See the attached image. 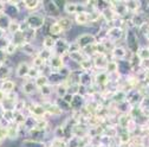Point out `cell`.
<instances>
[{
    "label": "cell",
    "instance_id": "cell-50",
    "mask_svg": "<svg viewBox=\"0 0 149 147\" xmlns=\"http://www.w3.org/2000/svg\"><path fill=\"white\" fill-rule=\"evenodd\" d=\"M128 136H127V134H123V135H121V141H123V142H127L128 141Z\"/></svg>",
    "mask_w": 149,
    "mask_h": 147
},
{
    "label": "cell",
    "instance_id": "cell-24",
    "mask_svg": "<svg viewBox=\"0 0 149 147\" xmlns=\"http://www.w3.org/2000/svg\"><path fill=\"white\" fill-rule=\"evenodd\" d=\"M57 23L61 25V27L63 29V31H69V30H71V27H72V25H73V22L70 19V18H68V17H59L58 20H57Z\"/></svg>",
    "mask_w": 149,
    "mask_h": 147
},
{
    "label": "cell",
    "instance_id": "cell-29",
    "mask_svg": "<svg viewBox=\"0 0 149 147\" xmlns=\"http://www.w3.org/2000/svg\"><path fill=\"white\" fill-rule=\"evenodd\" d=\"M49 31H50V33H51V36H61L64 31H63V29L61 27V25L57 23V22H54V23H52L51 25H50V27H49Z\"/></svg>",
    "mask_w": 149,
    "mask_h": 147
},
{
    "label": "cell",
    "instance_id": "cell-18",
    "mask_svg": "<svg viewBox=\"0 0 149 147\" xmlns=\"http://www.w3.org/2000/svg\"><path fill=\"white\" fill-rule=\"evenodd\" d=\"M90 22V13L89 12H78L76 15H74V23L78 25H85Z\"/></svg>",
    "mask_w": 149,
    "mask_h": 147
},
{
    "label": "cell",
    "instance_id": "cell-10",
    "mask_svg": "<svg viewBox=\"0 0 149 147\" xmlns=\"http://www.w3.org/2000/svg\"><path fill=\"white\" fill-rule=\"evenodd\" d=\"M49 66H50L52 70H56V72H57L58 70H61L62 68L65 66L64 57L57 56V55H53V56L51 57V60L49 61Z\"/></svg>",
    "mask_w": 149,
    "mask_h": 147
},
{
    "label": "cell",
    "instance_id": "cell-41",
    "mask_svg": "<svg viewBox=\"0 0 149 147\" xmlns=\"http://www.w3.org/2000/svg\"><path fill=\"white\" fill-rule=\"evenodd\" d=\"M18 49H19V46H18L17 44H14V43H10L8 44V46L6 48V50H5V53H6V56L8 57V56H13V55L18 51Z\"/></svg>",
    "mask_w": 149,
    "mask_h": 147
},
{
    "label": "cell",
    "instance_id": "cell-15",
    "mask_svg": "<svg viewBox=\"0 0 149 147\" xmlns=\"http://www.w3.org/2000/svg\"><path fill=\"white\" fill-rule=\"evenodd\" d=\"M0 89L4 90L7 95L11 94V93H13V91H15V81H13V80L10 78V80L0 82Z\"/></svg>",
    "mask_w": 149,
    "mask_h": 147
},
{
    "label": "cell",
    "instance_id": "cell-12",
    "mask_svg": "<svg viewBox=\"0 0 149 147\" xmlns=\"http://www.w3.org/2000/svg\"><path fill=\"white\" fill-rule=\"evenodd\" d=\"M109 61L110 60H107V55H95L94 60H92V62H94V68L100 69V70L105 69Z\"/></svg>",
    "mask_w": 149,
    "mask_h": 147
},
{
    "label": "cell",
    "instance_id": "cell-20",
    "mask_svg": "<svg viewBox=\"0 0 149 147\" xmlns=\"http://www.w3.org/2000/svg\"><path fill=\"white\" fill-rule=\"evenodd\" d=\"M64 11L68 14H74L76 15L79 12V4L78 3H73V1H65Z\"/></svg>",
    "mask_w": 149,
    "mask_h": 147
},
{
    "label": "cell",
    "instance_id": "cell-42",
    "mask_svg": "<svg viewBox=\"0 0 149 147\" xmlns=\"http://www.w3.org/2000/svg\"><path fill=\"white\" fill-rule=\"evenodd\" d=\"M54 103L57 104V106L63 110V112H64V110H69V109H71V106H70L69 103H66V102H65L63 99H61V97H57V99H56Z\"/></svg>",
    "mask_w": 149,
    "mask_h": 147
},
{
    "label": "cell",
    "instance_id": "cell-14",
    "mask_svg": "<svg viewBox=\"0 0 149 147\" xmlns=\"http://www.w3.org/2000/svg\"><path fill=\"white\" fill-rule=\"evenodd\" d=\"M19 127L17 123L12 122L7 126V139L8 140H15L19 138Z\"/></svg>",
    "mask_w": 149,
    "mask_h": 147
},
{
    "label": "cell",
    "instance_id": "cell-39",
    "mask_svg": "<svg viewBox=\"0 0 149 147\" xmlns=\"http://www.w3.org/2000/svg\"><path fill=\"white\" fill-rule=\"evenodd\" d=\"M105 72L107 74H110V72H116L117 70H118V63L116 62V61H109L108 62V65H107V68H105Z\"/></svg>",
    "mask_w": 149,
    "mask_h": 147
},
{
    "label": "cell",
    "instance_id": "cell-27",
    "mask_svg": "<svg viewBox=\"0 0 149 147\" xmlns=\"http://www.w3.org/2000/svg\"><path fill=\"white\" fill-rule=\"evenodd\" d=\"M23 147H46V145L39 140L34 139H25L23 141Z\"/></svg>",
    "mask_w": 149,
    "mask_h": 147
},
{
    "label": "cell",
    "instance_id": "cell-44",
    "mask_svg": "<svg viewBox=\"0 0 149 147\" xmlns=\"http://www.w3.org/2000/svg\"><path fill=\"white\" fill-rule=\"evenodd\" d=\"M51 147H68V141H65L64 139L56 138V139L52 141Z\"/></svg>",
    "mask_w": 149,
    "mask_h": 147
},
{
    "label": "cell",
    "instance_id": "cell-16",
    "mask_svg": "<svg viewBox=\"0 0 149 147\" xmlns=\"http://www.w3.org/2000/svg\"><path fill=\"white\" fill-rule=\"evenodd\" d=\"M19 49L22 50L23 53L27 55V56H33L34 57L38 53V51H37V48H36V45L33 43H24Z\"/></svg>",
    "mask_w": 149,
    "mask_h": 147
},
{
    "label": "cell",
    "instance_id": "cell-2",
    "mask_svg": "<svg viewBox=\"0 0 149 147\" xmlns=\"http://www.w3.org/2000/svg\"><path fill=\"white\" fill-rule=\"evenodd\" d=\"M26 109L29 110V114H30L31 116L36 118V119H45V116L47 115L44 104H40V103H32V104H29Z\"/></svg>",
    "mask_w": 149,
    "mask_h": 147
},
{
    "label": "cell",
    "instance_id": "cell-40",
    "mask_svg": "<svg viewBox=\"0 0 149 147\" xmlns=\"http://www.w3.org/2000/svg\"><path fill=\"white\" fill-rule=\"evenodd\" d=\"M39 75H42L40 74V69H38V68H36V66H32L31 65V68H30V71H29V76H27V78H30V80H36L37 77H38Z\"/></svg>",
    "mask_w": 149,
    "mask_h": 147
},
{
    "label": "cell",
    "instance_id": "cell-43",
    "mask_svg": "<svg viewBox=\"0 0 149 147\" xmlns=\"http://www.w3.org/2000/svg\"><path fill=\"white\" fill-rule=\"evenodd\" d=\"M45 64V61L43 58H40L38 55H36V56L32 58V66H36V68H42L43 65Z\"/></svg>",
    "mask_w": 149,
    "mask_h": 147
},
{
    "label": "cell",
    "instance_id": "cell-38",
    "mask_svg": "<svg viewBox=\"0 0 149 147\" xmlns=\"http://www.w3.org/2000/svg\"><path fill=\"white\" fill-rule=\"evenodd\" d=\"M11 42H12V41H11V36L8 37L7 33H6L4 37H1V38H0V50L5 52L6 48L8 46V44H10Z\"/></svg>",
    "mask_w": 149,
    "mask_h": 147
},
{
    "label": "cell",
    "instance_id": "cell-1",
    "mask_svg": "<svg viewBox=\"0 0 149 147\" xmlns=\"http://www.w3.org/2000/svg\"><path fill=\"white\" fill-rule=\"evenodd\" d=\"M25 22L31 30H40L44 24H45V17L39 14V13H30L29 15L25 17Z\"/></svg>",
    "mask_w": 149,
    "mask_h": 147
},
{
    "label": "cell",
    "instance_id": "cell-9",
    "mask_svg": "<svg viewBox=\"0 0 149 147\" xmlns=\"http://www.w3.org/2000/svg\"><path fill=\"white\" fill-rule=\"evenodd\" d=\"M37 89L38 88H37V85H36L33 80H30V78H25L24 80V82L22 84V90H23V93L25 95H27V96L33 95L37 91Z\"/></svg>",
    "mask_w": 149,
    "mask_h": 147
},
{
    "label": "cell",
    "instance_id": "cell-49",
    "mask_svg": "<svg viewBox=\"0 0 149 147\" xmlns=\"http://www.w3.org/2000/svg\"><path fill=\"white\" fill-rule=\"evenodd\" d=\"M5 8H6V1H4V0H0V13L5 12Z\"/></svg>",
    "mask_w": 149,
    "mask_h": 147
},
{
    "label": "cell",
    "instance_id": "cell-48",
    "mask_svg": "<svg viewBox=\"0 0 149 147\" xmlns=\"http://www.w3.org/2000/svg\"><path fill=\"white\" fill-rule=\"evenodd\" d=\"M6 99H7V94L5 93L4 90L0 89V103H3V102L6 100Z\"/></svg>",
    "mask_w": 149,
    "mask_h": 147
},
{
    "label": "cell",
    "instance_id": "cell-47",
    "mask_svg": "<svg viewBox=\"0 0 149 147\" xmlns=\"http://www.w3.org/2000/svg\"><path fill=\"white\" fill-rule=\"evenodd\" d=\"M63 100H64L66 103L71 104V102H72V100H73V95H72V94H70V93H68V94L63 97Z\"/></svg>",
    "mask_w": 149,
    "mask_h": 147
},
{
    "label": "cell",
    "instance_id": "cell-4",
    "mask_svg": "<svg viewBox=\"0 0 149 147\" xmlns=\"http://www.w3.org/2000/svg\"><path fill=\"white\" fill-rule=\"evenodd\" d=\"M69 45H70V42H68V39H64V38H59L56 41V45H54V51L53 53L57 55V56H61V57H64V56H68V50H69Z\"/></svg>",
    "mask_w": 149,
    "mask_h": 147
},
{
    "label": "cell",
    "instance_id": "cell-53",
    "mask_svg": "<svg viewBox=\"0 0 149 147\" xmlns=\"http://www.w3.org/2000/svg\"><path fill=\"white\" fill-rule=\"evenodd\" d=\"M147 37H148V39H149V32H148V34H147Z\"/></svg>",
    "mask_w": 149,
    "mask_h": 147
},
{
    "label": "cell",
    "instance_id": "cell-37",
    "mask_svg": "<svg viewBox=\"0 0 149 147\" xmlns=\"http://www.w3.org/2000/svg\"><path fill=\"white\" fill-rule=\"evenodd\" d=\"M26 115H24V113H19V112H15L14 114V120L13 122L17 123L18 126H23L25 125V121H26Z\"/></svg>",
    "mask_w": 149,
    "mask_h": 147
},
{
    "label": "cell",
    "instance_id": "cell-36",
    "mask_svg": "<svg viewBox=\"0 0 149 147\" xmlns=\"http://www.w3.org/2000/svg\"><path fill=\"white\" fill-rule=\"evenodd\" d=\"M26 108H27L26 102H25V100H23V99H18V100H17V102L14 103V112L23 113Z\"/></svg>",
    "mask_w": 149,
    "mask_h": 147
},
{
    "label": "cell",
    "instance_id": "cell-5",
    "mask_svg": "<svg viewBox=\"0 0 149 147\" xmlns=\"http://www.w3.org/2000/svg\"><path fill=\"white\" fill-rule=\"evenodd\" d=\"M30 68H31V65H30L27 62H25V61H22V62L18 63V65H17L15 69H14V74H15L17 78L25 80V78L29 76Z\"/></svg>",
    "mask_w": 149,
    "mask_h": 147
},
{
    "label": "cell",
    "instance_id": "cell-17",
    "mask_svg": "<svg viewBox=\"0 0 149 147\" xmlns=\"http://www.w3.org/2000/svg\"><path fill=\"white\" fill-rule=\"evenodd\" d=\"M24 5H25V10L29 11L30 14V13H34L33 11L39 8V6L43 5V1H39V0H24Z\"/></svg>",
    "mask_w": 149,
    "mask_h": 147
},
{
    "label": "cell",
    "instance_id": "cell-30",
    "mask_svg": "<svg viewBox=\"0 0 149 147\" xmlns=\"http://www.w3.org/2000/svg\"><path fill=\"white\" fill-rule=\"evenodd\" d=\"M34 83H36L37 88L40 89V88H43V87H45V85L50 84L49 76H45V75H39L38 77H37V78L34 80Z\"/></svg>",
    "mask_w": 149,
    "mask_h": 147
},
{
    "label": "cell",
    "instance_id": "cell-21",
    "mask_svg": "<svg viewBox=\"0 0 149 147\" xmlns=\"http://www.w3.org/2000/svg\"><path fill=\"white\" fill-rule=\"evenodd\" d=\"M84 103H85V100L83 96L81 95H73V100L71 102V109H76V110H79V109H83L84 108Z\"/></svg>",
    "mask_w": 149,
    "mask_h": 147
},
{
    "label": "cell",
    "instance_id": "cell-13",
    "mask_svg": "<svg viewBox=\"0 0 149 147\" xmlns=\"http://www.w3.org/2000/svg\"><path fill=\"white\" fill-rule=\"evenodd\" d=\"M94 82H95V80L90 75V71H83L79 75V84L81 85H84L86 88H91Z\"/></svg>",
    "mask_w": 149,
    "mask_h": 147
},
{
    "label": "cell",
    "instance_id": "cell-31",
    "mask_svg": "<svg viewBox=\"0 0 149 147\" xmlns=\"http://www.w3.org/2000/svg\"><path fill=\"white\" fill-rule=\"evenodd\" d=\"M49 121L46 119H37V122H36V130L37 131H39V132H44L47 130V127H49Z\"/></svg>",
    "mask_w": 149,
    "mask_h": 147
},
{
    "label": "cell",
    "instance_id": "cell-26",
    "mask_svg": "<svg viewBox=\"0 0 149 147\" xmlns=\"http://www.w3.org/2000/svg\"><path fill=\"white\" fill-rule=\"evenodd\" d=\"M56 41L52 36H46L44 37L43 39V49H46V50H53L54 49V45H56Z\"/></svg>",
    "mask_w": 149,
    "mask_h": 147
},
{
    "label": "cell",
    "instance_id": "cell-51",
    "mask_svg": "<svg viewBox=\"0 0 149 147\" xmlns=\"http://www.w3.org/2000/svg\"><path fill=\"white\" fill-rule=\"evenodd\" d=\"M3 113H4V107H3V104L0 103V116L3 115Z\"/></svg>",
    "mask_w": 149,
    "mask_h": 147
},
{
    "label": "cell",
    "instance_id": "cell-6",
    "mask_svg": "<svg viewBox=\"0 0 149 147\" xmlns=\"http://www.w3.org/2000/svg\"><path fill=\"white\" fill-rule=\"evenodd\" d=\"M12 72H13V66L10 64V60L7 58L3 63V65L0 66V82L10 80V76L12 75Z\"/></svg>",
    "mask_w": 149,
    "mask_h": 147
},
{
    "label": "cell",
    "instance_id": "cell-11",
    "mask_svg": "<svg viewBox=\"0 0 149 147\" xmlns=\"http://www.w3.org/2000/svg\"><path fill=\"white\" fill-rule=\"evenodd\" d=\"M44 107H45V110H46V114L47 115H52V116H59L62 115L64 112L54 102H45L43 103Z\"/></svg>",
    "mask_w": 149,
    "mask_h": 147
},
{
    "label": "cell",
    "instance_id": "cell-33",
    "mask_svg": "<svg viewBox=\"0 0 149 147\" xmlns=\"http://www.w3.org/2000/svg\"><path fill=\"white\" fill-rule=\"evenodd\" d=\"M38 90H39V93H40V95L43 97H50L52 95V93L54 91L53 85H51V84H47V85H45V87H43V88H40Z\"/></svg>",
    "mask_w": 149,
    "mask_h": 147
},
{
    "label": "cell",
    "instance_id": "cell-3",
    "mask_svg": "<svg viewBox=\"0 0 149 147\" xmlns=\"http://www.w3.org/2000/svg\"><path fill=\"white\" fill-rule=\"evenodd\" d=\"M76 42L78 43V45L81 46V49H85L88 46H91V45H94L97 43V38L94 36V34H91V33H82L78 38L76 39Z\"/></svg>",
    "mask_w": 149,
    "mask_h": 147
},
{
    "label": "cell",
    "instance_id": "cell-22",
    "mask_svg": "<svg viewBox=\"0 0 149 147\" xmlns=\"http://www.w3.org/2000/svg\"><path fill=\"white\" fill-rule=\"evenodd\" d=\"M69 87H70V85L65 84V81L56 85L54 91H56V94H57V96L61 97V99H63V97L69 93Z\"/></svg>",
    "mask_w": 149,
    "mask_h": 147
},
{
    "label": "cell",
    "instance_id": "cell-8",
    "mask_svg": "<svg viewBox=\"0 0 149 147\" xmlns=\"http://www.w3.org/2000/svg\"><path fill=\"white\" fill-rule=\"evenodd\" d=\"M107 37H108V39L111 41L113 43L118 42L123 37V30L118 26H114L107 31Z\"/></svg>",
    "mask_w": 149,
    "mask_h": 147
},
{
    "label": "cell",
    "instance_id": "cell-7",
    "mask_svg": "<svg viewBox=\"0 0 149 147\" xmlns=\"http://www.w3.org/2000/svg\"><path fill=\"white\" fill-rule=\"evenodd\" d=\"M43 5L45 7V11H46V14L52 17V18H56V17H59L61 14V10L57 7L56 5L54 0H50V1H43Z\"/></svg>",
    "mask_w": 149,
    "mask_h": 147
},
{
    "label": "cell",
    "instance_id": "cell-54",
    "mask_svg": "<svg viewBox=\"0 0 149 147\" xmlns=\"http://www.w3.org/2000/svg\"><path fill=\"white\" fill-rule=\"evenodd\" d=\"M3 65V62H0V66H1Z\"/></svg>",
    "mask_w": 149,
    "mask_h": 147
},
{
    "label": "cell",
    "instance_id": "cell-52",
    "mask_svg": "<svg viewBox=\"0 0 149 147\" xmlns=\"http://www.w3.org/2000/svg\"><path fill=\"white\" fill-rule=\"evenodd\" d=\"M5 34H6V32H5V31H3L1 29H0V38H1V37H4Z\"/></svg>",
    "mask_w": 149,
    "mask_h": 147
},
{
    "label": "cell",
    "instance_id": "cell-46",
    "mask_svg": "<svg viewBox=\"0 0 149 147\" xmlns=\"http://www.w3.org/2000/svg\"><path fill=\"white\" fill-rule=\"evenodd\" d=\"M139 55H140V57H141L142 60H144V61L149 60V50H147V49H142V50H140Z\"/></svg>",
    "mask_w": 149,
    "mask_h": 147
},
{
    "label": "cell",
    "instance_id": "cell-32",
    "mask_svg": "<svg viewBox=\"0 0 149 147\" xmlns=\"http://www.w3.org/2000/svg\"><path fill=\"white\" fill-rule=\"evenodd\" d=\"M24 38H25V43H32L37 38V31L27 29L26 31H24Z\"/></svg>",
    "mask_w": 149,
    "mask_h": 147
},
{
    "label": "cell",
    "instance_id": "cell-35",
    "mask_svg": "<svg viewBox=\"0 0 149 147\" xmlns=\"http://www.w3.org/2000/svg\"><path fill=\"white\" fill-rule=\"evenodd\" d=\"M79 66H81V69H82L83 71H90V70H92V68H94V62H92L91 58L86 57V58L79 64Z\"/></svg>",
    "mask_w": 149,
    "mask_h": 147
},
{
    "label": "cell",
    "instance_id": "cell-28",
    "mask_svg": "<svg viewBox=\"0 0 149 147\" xmlns=\"http://www.w3.org/2000/svg\"><path fill=\"white\" fill-rule=\"evenodd\" d=\"M20 24L22 22L20 20H18V19H12L11 24H10V27L7 30V33H10V36L17 33V32H19L20 31Z\"/></svg>",
    "mask_w": 149,
    "mask_h": 147
},
{
    "label": "cell",
    "instance_id": "cell-23",
    "mask_svg": "<svg viewBox=\"0 0 149 147\" xmlns=\"http://www.w3.org/2000/svg\"><path fill=\"white\" fill-rule=\"evenodd\" d=\"M113 58L115 60H124L125 55H127V50L123 48V46H115L114 50L110 52Z\"/></svg>",
    "mask_w": 149,
    "mask_h": 147
},
{
    "label": "cell",
    "instance_id": "cell-25",
    "mask_svg": "<svg viewBox=\"0 0 149 147\" xmlns=\"http://www.w3.org/2000/svg\"><path fill=\"white\" fill-rule=\"evenodd\" d=\"M94 78H95V83L98 84V85H101V87H104V85L109 82V76H108V74H107V72H103V71L98 72Z\"/></svg>",
    "mask_w": 149,
    "mask_h": 147
},
{
    "label": "cell",
    "instance_id": "cell-45",
    "mask_svg": "<svg viewBox=\"0 0 149 147\" xmlns=\"http://www.w3.org/2000/svg\"><path fill=\"white\" fill-rule=\"evenodd\" d=\"M77 51H82L81 46L78 45V43L74 41V42H71L70 45H69V50H68V53H73V52H77Z\"/></svg>",
    "mask_w": 149,
    "mask_h": 147
},
{
    "label": "cell",
    "instance_id": "cell-19",
    "mask_svg": "<svg viewBox=\"0 0 149 147\" xmlns=\"http://www.w3.org/2000/svg\"><path fill=\"white\" fill-rule=\"evenodd\" d=\"M11 22H12V18L8 14H6L5 12L0 13V29H1L3 31H5L6 33H7V30L10 27Z\"/></svg>",
    "mask_w": 149,
    "mask_h": 147
},
{
    "label": "cell",
    "instance_id": "cell-34",
    "mask_svg": "<svg viewBox=\"0 0 149 147\" xmlns=\"http://www.w3.org/2000/svg\"><path fill=\"white\" fill-rule=\"evenodd\" d=\"M37 55H38V56H39L40 58H43L44 61H47V62H49L54 53H53V51H51V50L42 49V50H39V51H38V53H37Z\"/></svg>",
    "mask_w": 149,
    "mask_h": 147
}]
</instances>
